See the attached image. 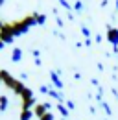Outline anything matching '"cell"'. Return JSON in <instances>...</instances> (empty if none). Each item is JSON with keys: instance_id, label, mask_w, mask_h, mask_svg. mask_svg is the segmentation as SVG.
<instances>
[{"instance_id": "6da1fadb", "label": "cell", "mask_w": 118, "mask_h": 120, "mask_svg": "<svg viewBox=\"0 0 118 120\" xmlns=\"http://www.w3.org/2000/svg\"><path fill=\"white\" fill-rule=\"evenodd\" d=\"M107 37H109V41H111V43H118V30H116V28H109Z\"/></svg>"}, {"instance_id": "7a4b0ae2", "label": "cell", "mask_w": 118, "mask_h": 120, "mask_svg": "<svg viewBox=\"0 0 118 120\" xmlns=\"http://www.w3.org/2000/svg\"><path fill=\"white\" fill-rule=\"evenodd\" d=\"M31 118V111L30 109H22V113H20V120H30Z\"/></svg>"}, {"instance_id": "3957f363", "label": "cell", "mask_w": 118, "mask_h": 120, "mask_svg": "<svg viewBox=\"0 0 118 120\" xmlns=\"http://www.w3.org/2000/svg\"><path fill=\"white\" fill-rule=\"evenodd\" d=\"M116 8H118V0H116Z\"/></svg>"}]
</instances>
